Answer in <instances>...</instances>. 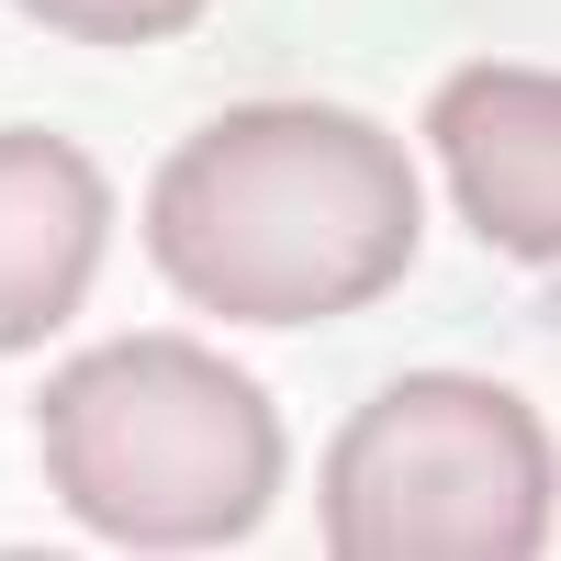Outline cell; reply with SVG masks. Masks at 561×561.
I'll list each match as a JSON object with an SVG mask.
<instances>
[{
	"instance_id": "1",
	"label": "cell",
	"mask_w": 561,
	"mask_h": 561,
	"mask_svg": "<svg viewBox=\"0 0 561 561\" xmlns=\"http://www.w3.org/2000/svg\"><path fill=\"white\" fill-rule=\"evenodd\" d=\"M415 225H427V203L382 124L337 102H248L214 113L158 169L147 248L203 314L325 325L404 280Z\"/></svg>"
},
{
	"instance_id": "2",
	"label": "cell",
	"mask_w": 561,
	"mask_h": 561,
	"mask_svg": "<svg viewBox=\"0 0 561 561\" xmlns=\"http://www.w3.org/2000/svg\"><path fill=\"white\" fill-rule=\"evenodd\" d=\"M45 483L113 550H225L280 494V415L237 359L180 337L79 348L34 404Z\"/></svg>"
},
{
	"instance_id": "3",
	"label": "cell",
	"mask_w": 561,
	"mask_h": 561,
	"mask_svg": "<svg viewBox=\"0 0 561 561\" xmlns=\"http://www.w3.org/2000/svg\"><path fill=\"white\" fill-rule=\"evenodd\" d=\"M337 561H539L550 550V427L472 370L370 393L325 449Z\"/></svg>"
},
{
	"instance_id": "4",
	"label": "cell",
	"mask_w": 561,
	"mask_h": 561,
	"mask_svg": "<svg viewBox=\"0 0 561 561\" xmlns=\"http://www.w3.org/2000/svg\"><path fill=\"white\" fill-rule=\"evenodd\" d=\"M438 158L472 237L550 270L561 259V79L550 68H460L438 90Z\"/></svg>"
},
{
	"instance_id": "5",
	"label": "cell",
	"mask_w": 561,
	"mask_h": 561,
	"mask_svg": "<svg viewBox=\"0 0 561 561\" xmlns=\"http://www.w3.org/2000/svg\"><path fill=\"white\" fill-rule=\"evenodd\" d=\"M113 237V192L68 135H0V348H45L79 314Z\"/></svg>"
},
{
	"instance_id": "6",
	"label": "cell",
	"mask_w": 561,
	"mask_h": 561,
	"mask_svg": "<svg viewBox=\"0 0 561 561\" xmlns=\"http://www.w3.org/2000/svg\"><path fill=\"white\" fill-rule=\"evenodd\" d=\"M12 12H34L45 34H79V45H158L180 23H203L214 0H12Z\"/></svg>"
}]
</instances>
